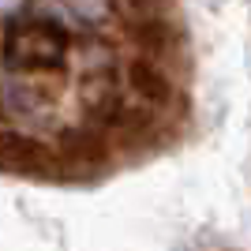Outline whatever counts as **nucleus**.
Masks as SVG:
<instances>
[{
  "mask_svg": "<svg viewBox=\"0 0 251 251\" xmlns=\"http://www.w3.org/2000/svg\"><path fill=\"white\" fill-rule=\"evenodd\" d=\"M49 165V150L38 139H26L19 131H4L0 135V169L11 173H45Z\"/></svg>",
  "mask_w": 251,
  "mask_h": 251,
  "instance_id": "nucleus-1",
  "label": "nucleus"
},
{
  "mask_svg": "<svg viewBox=\"0 0 251 251\" xmlns=\"http://www.w3.org/2000/svg\"><path fill=\"white\" fill-rule=\"evenodd\" d=\"M127 83H131V90H135L147 105H165L169 98H173L169 75L161 72L154 60H147V56H135V60L127 64Z\"/></svg>",
  "mask_w": 251,
  "mask_h": 251,
  "instance_id": "nucleus-2",
  "label": "nucleus"
},
{
  "mask_svg": "<svg viewBox=\"0 0 251 251\" xmlns=\"http://www.w3.org/2000/svg\"><path fill=\"white\" fill-rule=\"evenodd\" d=\"M60 147H64V157H68V165L75 169H94L105 161V139L98 131H64L60 135Z\"/></svg>",
  "mask_w": 251,
  "mask_h": 251,
  "instance_id": "nucleus-3",
  "label": "nucleus"
},
{
  "mask_svg": "<svg viewBox=\"0 0 251 251\" xmlns=\"http://www.w3.org/2000/svg\"><path fill=\"white\" fill-rule=\"evenodd\" d=\"M127 38L143 52H165L173 45V26L161 15H154V19H131L127 23Z\"/></svg>",
  "mask_w": 251,
  "mask_h": 251,
  "instance_id": "nucleus-4",
  "label": "nucleus"
},
{
  "mask_svg": "<svg viewBox=\"0 0 251 251\" xmlns=\"http://www.w3.org/2000/svg\"><path fill=\"white\" fill-rule=\"evenodd\" d=\"M120 8L127 15H135V19H154L169 8V0H120Z\"/></svg>",
  "mask_w": 251,
  "mask_h": 251,
  "instance_id": "nucleus-5",
  "label": "nucleus"
}]
</instances>
